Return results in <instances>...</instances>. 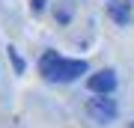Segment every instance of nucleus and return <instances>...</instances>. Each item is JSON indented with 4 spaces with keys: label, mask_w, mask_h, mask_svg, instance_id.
Wrapping results in <instances>:
<instances>
[{
    "label": "nucleus",
    "mask_w": 134,
    "mask_h": 128,
    "mask_svg": "<svg viewBox=\"0 0 134 128\" xmlns=\"http://www.w3.org/2000/svg\"><path fill=\"white\" fill-rule=\"evenodd\" d=\"M86 113L96 119V122H113L116 113H119V107H116V101L110 95H96V98L86 101Z\"/></svg>",
    "instance_id": "f257e3e1"
},
{
    "label": "nucleus",
    "mask_w": 134,
    "mask_h": 128,
    "mask_svg": "<svg viewBox=\"0 0 134 128\" xmlns=\"http://www.w3.org/2000/svg\"><path fill=\"white\" fill-rule=\"evenodd\" d=\"M90 92H96V95H110L116 90V71L113 69H101V71H96V75L90 77Z\"/></svg>",
    "instance_id": "f03ea898"
},
{
    "label": "nucleus",
    "mask_w": 134,
    "mask_h": 128,
    "mask_svg": "<svg viewBox=\"0 0 134 128\" xmlns=\"http://www.w3.org/2000/svg\"><path fill=\"white\" fill-rule=\"evenodd\" d=\"M83 71H86V63H83V60H63V63H60V69H57V77H54V81L69 84V81H75V77H81Z\"/></svg>",
    "instance_id": "7ed1b4c3"
},
{
    "label": "nucleus",
    "mask_w": 134,
    "mask_h": 128,
    "mask_svg": "<svg viewBox=\"0 0 134 128\" xmlns=\"http://www.w3.org/2000/svg\"><path fill=\"white\" fill-rule=\"evenodd\" d=\"M60 63H63V57H60L57 51H45V54H42V60H39V71H42L48 81H54V77H57Z\"/></svg>",
    "instance_id": "20e7f679"
},
{
    "label": "nucleus",
    "mask_w": 134,
    "mask_h": 128,
    "mask_svg": "<svg viewBox=\"0 0 134 128\" xmlns=\"http://www.w3.org/2000/svg\"><path fill=\"white\" fill-rule=\"evenodd\" d=\"M107 12H110V18H113L116 24H128L131 21V3H128V0H116V3H110Z\"/></svg>",
    "instance_id": "39448f33"
},
{
    "label": "nucleus",
    "mask_w": 134,
    "mask_h": 128,
    "mask_svg": "<svg viewBox=\"0 0 134 128\" xmlns=\"http://www.w3.org/2000/svg\"><path fill=\"white\" fill-rule=\"evenodd\" d=\"M9 57H12V63H15V71L21 75V71H24V60L18 57V51H15V48H9Z\"/></svg>",
    "instance_id": "423d86ee"
},
{
    "label": "nucleus",
    "mask_w": 134,
    "mask_h": 128,
    "mask_svg": "<svg viewBox=\"0 0 134 128\" xmlns=\"http://www.w3.org/2000/svg\"><path fill=\"white\" fill-rule=\"evenodd\" d=\"M45 3H48V0H33V3H30V9H33V12L39 15V12L45 9Z\"/></svg>",
    "instance_id": "0eeeda50"
},
{
    "label": "nucleus",
    "mask_w": 134,
    "mask_h": 128,
    "mask_svg": "<svg viewBox=\"0 0 134 128\" xmlns=\"http://www.w3.org/2000/svg\"><path fill=\"white\" fill-rule=\"evenodd\" d=\"M128 128H134V122H128Z\"/></svg>",
    "instance_id": "6e6552de"
}]
</instances>
